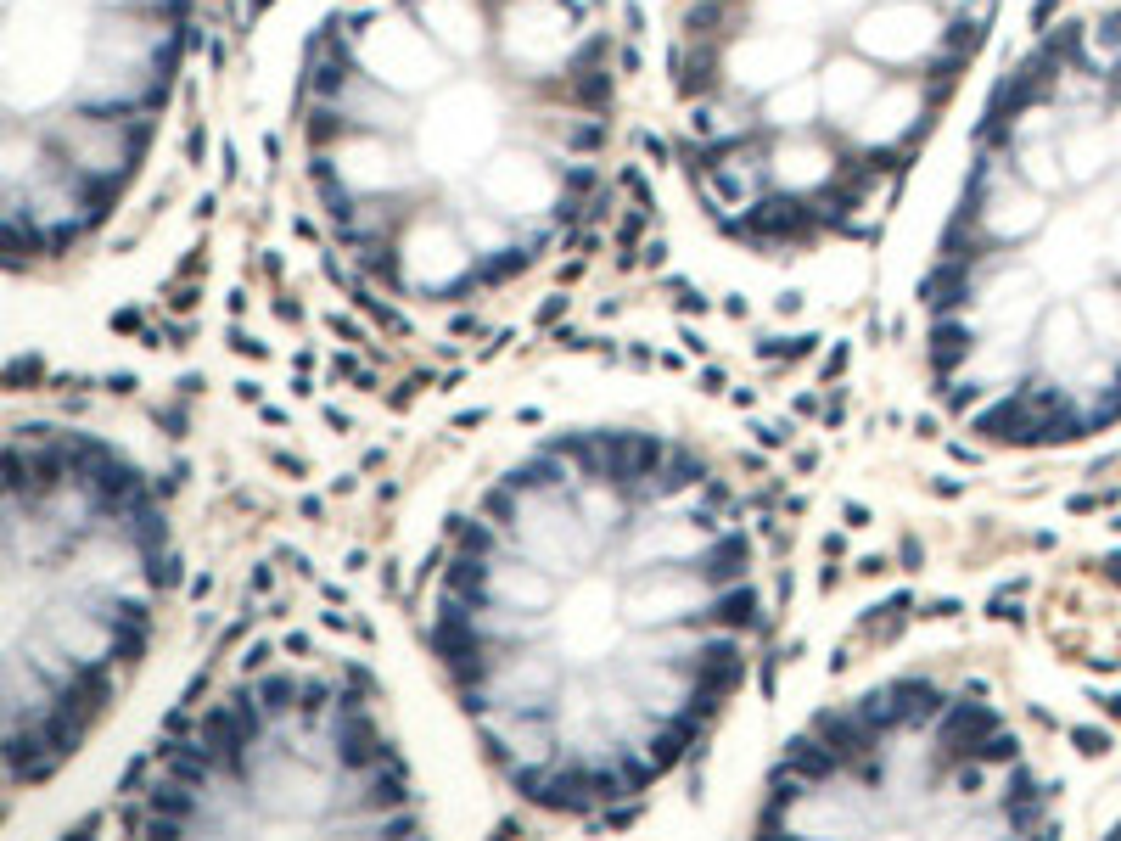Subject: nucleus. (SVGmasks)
I'll return each mask as SVG.
<instances>
[{
  "label": "nucleus",
  "mask_w": 1121,
  "mask_h": 841,
  "mask_svg": "<svg viewBox=\"0 0 1121 841\" xmlns=\"http://www.w3.org/2000/svg\"><path fill=\"white\" fill-rule=\"evenodd\" d=\"M185 589L180 488L85 421L0 432V802L90 752Z\"/></svg>",
  "instance_id": "nucleus-4"
},
{
  "label": "nucleus",
  "mask_w": 1121,
  "mask_h": 841,
  "mask_svg": "<svg viewBox=\"0 0 1121 841\" xmlns=\"http://www.w3.org/2000/svg\"><path fill=\"white\" fill-rule=\"evenodd\" d=\"M595 0H342L298 79L303 219L393 326H466L583 242L611 141Z\"/></svg>",
  "instance_id": "nucleus-2"
},
{
  "label": "nucleus",
  "mask_w": 1121,
  "mask_h": 841,
  "mask_svg": "<svg viewBox=\"0 0 1121 841\" xmlns=\"http://www.w3.org/2000/svg\"><path fill=\"white\" fill-rule=\"evenodd\" d=\"M410 628L483 774L544 825H634L752 690L774 544L712 438L572 410L460 477Z\"/></svg>",
  "instance_id": "nucleus-1"
},
{
  "label": "nucleus",
  "mask_w": 1121,
  "mask_h": 841,
  "mask_svg": "<svg viewBox=\"0 0 1121 841\" xmlns=\"http://www.w3.org/2000/svg\"><path fill=\"white\" fill-rule=\"evenodd\" d=\"M746 830L774 836H1054L1065 791L981 673L892 662L813 701L768 752Z\"/></svg>",
  "instance_id": "nucleus-6"
},
{
  "label": "nucleus",
  "mask_w": 1121,
  "mask_h": 841,
  "mask_svg": "<svg viewBox=\"0 0 1121 841\" xmlns=\"http://www.w3.org/2000/svg\"><path fill=\"white\" fill-rule=\"evenodd\" d=\"M909 359L970 455L1121 432V12L1054 23L998 79L914 264Z\"/></svg>",
  "instance_id": "nucleus-3"
},
{
  "label": "nucleus",
  "mask_w": 1121,
  "mask_h": 841,
  "mask_svg": "<svg viewBox=\"0 0 1121 841\" xmlns=\"http://www.w3.org/2000/svg\"><path fill=\"white\" fill-rule=\"evenodd\" d=\"M141 836H421L398 713L365 656L270 634L202 679L118 791Z\"/></svg>",
  "instance_id": "nucleus-5"
},
{
  "label": "nucleus",
  "mask_w": 1121,
  "mask_h": 841,
  "mask_svg": "<svg viewBox=\"0 0 1121 841\" xmlns=\"http://www.w3.org/2000/svg\"><path fill=\"white\" fill-rule=\"evenodd\" d=\"M191 0H0V275L113 230L152 157Z\"/></svg>",
  "instance_id": "nucleus-7"
}]
</instances>
